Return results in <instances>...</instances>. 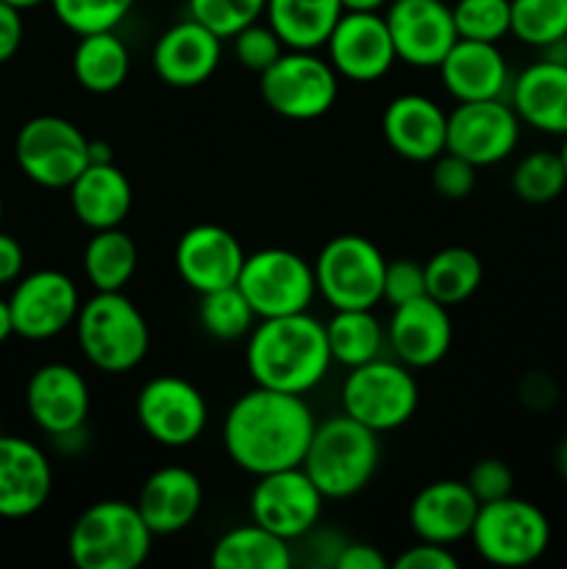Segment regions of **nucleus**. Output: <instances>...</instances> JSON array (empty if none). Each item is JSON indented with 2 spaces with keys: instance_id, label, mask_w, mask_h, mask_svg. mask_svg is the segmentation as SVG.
I'll list each match as a JSON object with an SVG mask.
<instances>
[{
  "instance_id": "obj_1",
  "label": "nucleus",
  "mask_w": 567,
  "mask_h": 569,
  "mask_svg": "<svg viewBox=\"0 0 567 569\" xmlns=\"http://www.w3.org/2000/svg\"><path fill=\"white\" fill-rule=\"evenodd\" d=\"M317 420L304 395L253 387L239 395L222 420V448L248 476L304 465Z\"/></svg>"
},
{
  "instance_id": "obj_2",
  "label": "nucleus",
  "mask_w": 567,
  "mask_h": 569,
  "mask_svg": "<svg viewBox=\"0 0 567 569\" xmlns=\"http://www.w3.org/2000/svg\"><path fill=\"white\" fill-rule=\"evenodd\" d=\"M331 365L326 322L309 311L259 320L248 333L245 367L256 387L306 398L320 387Z\"/></svg>"
},
{
  "instance_id": "obj_3",
  "label": "nucleus",
  "mask_w": 567,
  "mask_h": 569,
  "mask_svg": "<svg viewBox=\"0 0 567 569\" xmlns=\"http://www.w3.org/2000/svg\"><path fill=\"white\" fill-rule=\"evenodd\" d=\"M378 461H381L378 433L356 422L354 417L337 415L326 422H317L300 467L309 472L326 500H348L372 481Z\"/></svg>"
},
{
  "instance_id": "obj_4",
  "label": "nucleus",
  "mask_w": 567,
  "mask_h": 569,
  "mask_svg": "<svg viewBox=\"0 0 567 569\" xmlns=\"http://www.w3.org/2000/svg\"><path fill=\"white\" fill-rule=\"evenodd\" d=\"M83 359L100 372L122 376L137 370L150 350V328L126 292H94L76 317Z\"/></svg>"
},
{
  "instance_id": "obj_5",
  "label": "nucleus",
  "mask_w": 567,
  "mask_h": 569,
  "mask_svg": "<svg viewBox=\"0 0 567 569\" xmlns=\"http://www.w3.org/2000/svg\"><path fill=\"white\" fill-rule=\"evenodd\" d=\"M153 531L137 506L98 500L78 515L67 537V553L78 569H137L148 561Z\"/></svg>"
},
{
  "instance_id": "obj_6",
  "label": "nucleus",
  "mask_w": 567,
  "mask_h": 569,
  "mask_svg": "<svg viewBox=\"0 0 567 569\" xmlns=\"http://www.w3.org/2000/svg\"><path fill=\"white\" fill-rule=\"evenodd\" d=\"M342 415L354 417L361 426L376 433L395 431L415 417L420 403L415 370L400 365L398 359H372L367 365L348 370L339 392Z\"/></svg>"
},
{
  "instance_id": "obj_7",
  "label": "nucleus",
  "mask_w": 567,
  "mask_h": 569,
  "mask_svg": "<svg viewBox=\"0 0 567 569\" xmlns=\"http://www.w3.org/2000/svg\"><path fill=\"white\" fill-rule=\"evenodd\" d=\"M487 565L528 567L543 559L550 545V522L539 506L528 500L500 498L478 506L476 522L467 537Z\"/></svg>"
},
{
  "instance_id": "obj_8",
  "label": "nucleus",
  "mask_w": 567,
  "mask_h": 569,
  "mask_svg": "<svg viewBox=\"0 0 567 569\" xmlns=\"http://www.w3.org/2000/svg\"><path fill=\"white\" fill-rule=\"evenodd\" d=\"M317 295L331 309H376L381 303L387 259L361 233L328 239L315 259Z\"/></svg>"
},
{
  "instance_id": "obj_9",
  "label": "nucleus",
  "mask_w": 567,
  "mask_h": 569,
  "mask_svg": "<svg viewBox=\"0 0 567 569\" xmlns=\"http://www.w3.org/2000/svg\"><path fill=\"white\" fill-rule=\"evenodd\" d=\"M89 142L92 139L67 117L39 114L17 131L14 159L22 176L37 187L67 189L92 161Z\"/></svg>"
},
{
  "instance_id": "obj_10",
  "label": "nucleus",
  "mask_w": 567,
  "mask_h": 569,
  "mask_svg": "<svg viewBox=\"0 0 567 569\" xmlns=\"http://www.w3.org/2000/svg\"><path fill=\"white\" fill-rule=\"evenodd\" d=\"M237 287L259 320L309 311L317 298L315 267L287 248H265L245 256Z\"/></svg>"
},
{
  "instance_id": "obj_11",
  "label": "nucleus",
  "mask_w": 567,
  "mask_h": 569,
  "mask_svg": "<svg viewBox=\"0 0 567 569\" xmlns=\"http://www.w3.org/2000/svg\"><path fill=\"white\" fill-rule=\"evenodd\" d=\"M261 100L287 120H317L337 103L339 76L317 50H284L281 59L261 72Z\"/></svg>"
},
{
  "instance_id": "obj_12",
  "label": "nucleus",
  "mask_w": 567,
  "mask_h": 569,
  "mask_svg": "<svg viewBox=\"0 0 567 569\" xmlns=\"http://www.w3.org/2000/svg\"><path fill=\"white\" fill-rule=\"evenodd\" d=\"M139 428L165 448H189L209 426V406L192 381L156 376L137 395Z\"/></svg>"
},
{
  "instance_id": "obj_13",
  "label": "nucleus",
  "mask_w": 567,
  "mask_h": 569,
  "mask_svg": "<svg viewBox=\"0 0 567 569\" xmlns=\"http://www.w3.org/2000/svg\"><path fill=\"white\" fill-rule=\"evenodd\" d=\"M322 506L326 495L317 489L309 472L304 467H289L256 478L250 492V520L276 537L295 542L315 531L322 517Z\"/></svg>"
},
{
  "instance_id": "obj_14",
  "label": "nucleus",
  "mask_w": 567,
  "mask_h": 569,
  "mask_svg": "<svg viewBox=\"0 0 567 569\" xmlns=\"http://www.w3.org/2000/svg\"><path fill=\"white\" fill-rule=\"evenodd\" d=\"M523 120L506 98L459 103L448 114V153L481 167L500 164L520 142Z\"/></svg>"
},
{
  "instance_id": "obj_15",
  "label": "nucleus",
  "mask_w": 567,
  "mask_h": 569,
  "mask_svg": "<svg viewBox=\"0 0 567 569\" xmlns=\"http://www.w3.org/2000/svg\"><path fill=\"white\" fill-rule=\"evenodd\" d=\"M14 333L31 342L53 339L76 326L81 292L61 270H37L20 276L9 298Z\"/></svg>"
},
{
  "instance_id": "obj_16",
  "label": "nucleus",
  "mask_w": 567,
  "mask_h": 569,
  "mask_svg": "<svg viewBox=\"0 0 567 569\" xmlns=\"http://www.w3.org/2000/svg\"><path fill=\"white\" fill-rule=\"evenodd\" d=\"M384 20L398 61L417 70H437L459 39L454 9L445 0H389Z\"/></svg>"
},
{
  "instance_id": "obj_17",
  "label": "nucleus",
  "mask_w": 567,
  "mask_h": 569,
  "mask_svg": "<svg viewBox=\"0 0 567 569\" xmlns=\"http://www.w3.org/2000/svg\"><path fill=\"white\" fill-rule=\"evenodd\" d=\"M326 50L337 76L354 83L381 81L398 61L381 11H342Z\"/></svg>"
},
{
  "instance_id": "obj_18",
  "label": "nucleus",
  "mask_w": 567,
  "mask_h": 569,
  "mask_svg": "<svg viewBox=\"0 0 567 569\" xmlns=\"http://www.w3.org/2000/svg\"><path fill=\"white\" fill-rule=\"evenodd\" d=\"M26 406L33 426L53 439L81 433L87 426L89 406V383L81 370L61 361L42 365L26 387Z\"/></svg>"
},
{
  "instance_id": "obj_19",
  "label": "nucleus",
  "mask_w": 567,
  "mask_h": 569,
  "mask_svg": "<svg viewBox=\"0 0 567 569\" xmlns=\"http://www.w3.org/2000/svg\"><path fill=\"white\" fill-rule=\"evenodd\" d=\"M245 248L239 237L215 222H200L187 228L176 244L178 278L192 292H215L233 287L245 264Z\"/></svg>"
},
{
  "instance_id": "obj_20",
  "label": "nucleus",
  "mask_w": 567,
  "mask_h": 569,
  "mask_svg": "<svg viewBox=\"0 0 567 569\" xmlns=\"http://www.w3.org/2000/svg\"><path fill=\"white\" fill-rule=\"evenodd\" d=\"M387 345L392 348L395 359L411 370H428L439 365L454 345L448 306L437 303L428 295L395 306L387 322Z\"/></svg>"
},
{
  "instance_id": "obj_21",
  "label": "nucleus",
  "mask_w": 567,
  "mask_h": 569,
  "mask_svg": "<svg viewBox=\"0 0 567 569\" xmlns=\"http://www.w3.org/2000/svg\"><path fill=\"white\" fill-rule=\"evenodd\" d=\"M53 492V467L31 439L0 433V517L26 520L44 509Z\"/></svg>"
},
{
  "instance_id": "obj_22",
  "label": "nucleus",
  "mask_w": 567,
  "mask_h": 569,
  "mask_svg": "<svg viewBox=\"0 0 567 569\" xmlns=\"http://www.w3.org/2000/svg\"><path fill=\"white\" fill-rule=\"evenodd\" d=\"M381 131L400 159L431 164L439 153H445L448 111L428 94H398L384 109Z\"/></svg>"
},
{
  "instance_id": "obj_23",
  "label": "nucleus",
  "mask_w": 567,
  "mask_h": 569,
  "mask_svg": "<svg viewBox=\"0 0 567 569\" xmlns=\"http://www.w3.org/2000/svg\"><path fill=\"white\" fill-rule=\"evenodd\" d=\"M220 61L222 39L192 17L167 28L153 44V70L167 87H200L215 76Z\"/></svg>"
},
{
  "instance_id": "obj_24",
  "label": "nucleus",
  "mask_w": 567,
  "mask_h": 569,
  "mask_svg": "<svg viewBox=\"0 0 567 569\" xmlns=\"http://www.w3.org/2000/svg\"><path fill=\"white\" fill-rule=\"evenodd\" d=\"M133 506L153 537H172L198 520L203 509V483L189 467H159L145 478Z\"/></svg>"
},
{
  "instance_id": "obj_25",
  "label": "nucleus",
  "mask_w": 567,
  "mask_h": 569,
  "mask_svg": "<svg viewBox=\"0 0 567 569\" xmlns=\"http://www.w3.org/2000/svg\"><path fill=\"white\" fill-rule=\"evenodd\" d=\"M442 87L456 103L506 98L511 87V72L504 53L495 42L456 39L454 48L437 67Z\"/></svg>"
},
{
  "instance_id": "obj_26",
  "label": "nucleus",
  "mask_w": 567,
  "mask_h": 569,
  "mask_svg": "<svg viewBox=\"0 0 567 569\" xmlns=\"http://www.w3.org/2000/svg\"><path fill=\"white\" fill-rule=\"evenodd\" d=\"M478 500L465 481L442 478L415 495L409 506V526L417 539L434 545H456L470 537L478 515Z\"/></svg>"
},
{
  "instance_id": "obj_27",
  "label": "nucleus",
  "mask_w": 567,
  "mask_h": 569,
  "mask_svg": "<svg viewBox=\"0 0 567 569\" xmlns=\"http://www.w3.org/2000/svg\"><path fill=\"white\" fill-rule=\"evenodd\" d=\"M509 103L534 131L567 133V61L539 59L511 78Z\"/></svg>"
},
{
  "instance_id": "obj_28",
  "label": "nucleus",
  "mask_w": 567,
  "mask_h": 569,
  "mask_svg": "<svg viewBox=\"0 0 567 569\" xmlns=\"http://www.w3.org/2000/svg\"><path fill=\"white\" fill-rule=\"evenodd\" d=\"M70 209L89 231L120 228L131 214L133 187L115 161H89L87 170L67 187Z\"/></svg>"
},
{
  "instance_id": "obj_29",
  "label": "nucleus",
  "mask_w": 567,
  "mask_h": 569,
  "mask_svg": "<svg viewBox=\"0 0 567 569\" xmlns=\"http://www.w3.org/2000/svg\"><path fill=\"white\" fill-rule=\"evenodd\" d=\"M342 0H267L265 17L289 50L326 48L342 17Z\"/></svg>"
},
{
  "instance_id": "obj_30",
  "label": "nucleus",
  "mask_w": 567,
  "mask_h": 569,
  "mask_svg": "<svg viewBox=\"0 0 567 569\" xmlns=\"http://www.w3.org/2000/svg\"><path fill=\"white\" fill-rule=\"evenodd\" d=\"M131 50L115 31L87 33L72 50V76L92 94H111L128 81Z\"/></svg>"
},
{
  "instance_id": "obj_31",
  "label": "nucleus",
  "mask_w": 567,
  "mask_h": 569,
  "mask_svg": "<svg viewBox=\"0 0 567 569\" xmlns=\"http://www.w3.org/2000/svg\"><path fill=\"white\" fill-rule=\"evenodd\" d=\"M209 561L220 569H289L295 556L287 539L250 522L222 533L211 548Z\"/></svg>"
},
{
  "instance_id": "obj_32",
  "label": "nucleus",
  "mask_w": 567,
  "mask_h": 569,
  "mask_svg": "<svg viewBox=\"0 0 567 569\" xmlns=\"http://www.w3.org/2000/svg\"><path fill=\"white\" fill-rule=\"evenodd\" d=\"M139 264L137 242L120 228L92 231L83 248V276L94 292H122Z\"/></svg>"
},
{
  "instance_id": "obj_33",
  "label": "nucleus",
  "mask_w": 567,
  "mask_h": 569,
  "mask_svg": "<svg viewBox=\"0 0 567 569\" xmlns=\"http://www.w3.org/2000/svg\"><path fill=\"white\" fill-rule=\"evenodd\" d=\"M326 337L334 365L354 370L384 353L387 326H381L372 309H334L326 322Z\"/></svg>"
},
{
  "instance_id": "obj_34",
  "label": "nucleus",
  "mask_w": 567,
  "mask_h": 569,
  "mask_svg": "<svg viewBox=\"0 0 567 569\" xmlns=\"http://www.w3.org/2000/svg\"><path fill=\"white\" fill-rule=\"evenodd\" d=\"M426 292L442 306H461L478 292L484 281V264L470 248H442L422 264Z\"/></svg>"
},
{
  "instance_id": "obj_35",
  "label": "nucleus",
  "mask_w": 567,
  "mask_h": 569,
  "mask_svg": "<svg viewBox=\"0 0 567 569\" xmlns=\"http://www.w3.org/2000/svg\"><path fill=\"white\" fill-rule=\"evenodd\" d=\"M198 320L200 328L209 333L211 339L220 342H237V339L248 337L256 326V311L250 309L248 298L239 292V287H222L215 292L200 295L198 303Z\"/></svg>"
},
{
  "instance_id": "obj_36",
  "label": "nucleus",
  "mask_w": 567,
  "mask_h": 569,
  "mask_svg": "<svg viewBox=\"0 0 567 569\" xmlns=\"http://www.w3.org/2000/svg\"><path fill=\"white\" fill-rule=\"evenodd\" d=\"M509 37L537 50L567 39V0H511Z\"/></svg>"
},
{
  "instance_id": "obj_37",
  "label": "nucleus",
  "mask_w": 567,
  "mask_h": 569,
  "mask_svg": "<svg viewBox=\"0 0 567 569\" xmlns=\"http://www.w3.org/2000/svg\"><path fill=\"white\" fill-rule=\"evenodd\" d=\"M567 189V170L561 164V156L554 150H534L523 156L511 170V192L523 203L543 206L559 198Z\"/></svg>"
},
{
  "instance_id": "obj_38",
  "label": "nucleus",
  "mask_w": 567,
  "mask_h": 569,
  "mask_svg": "<svg viewBox=\"0 0 567 569\" xmlns=\"http://www.w3.org/2000/svg\"><path fill=\"white\" fill-rule=\"evenodd\" d=\"M48 3L67 31L87 37V33L117 31L137 0H48Z\"/></svg>"
},
{
  "instance_id": "obj_39",
  "label": "nucleus",
  "mask_w": 567,
  "mask_h": 569,
  "mask_svg": "<svg viewBox=\"0 0 567 569\" xmlns=\"http://www.w3.org/2000/svg\"><path fill=\"white\" fill-rule=\"evenodd\" d=\"M450 9L459 39L498 44L511 33V0H456Z\"/></svg>"
},
{
  "instance_id": "obj_40",
  "label": "nucleus",
  "mask_w": 567,
  "mask_h": 569,
  "mask_svg": "<svg viewBox=\"0 0 567 569\" xmlns=\"http://www.w3.org/2000/svg\"><path fill=\"white\" fill-rule=\"evenodd\" d=\"M189 17L226 42L250 22L261 20L267 0H187Z\"/></svg>"
},
{
  "instance_id": "obj_41",
  "label": "nucleus",
  "mask_w": 567,
  "mask_h": 569,
  "mask_svg": "<svg viewBox=\"0 0 567 569\" xmlns=\"http://www.w3.org/2000/svg\"><path fill=\"white\" fill-rule=\"evenodd\" d=\"M231 42H233V56L239 59V64L259 72V76L267 70V67L276 64V61L281 59L284 50H287V44H284L281 37L272 31L270 22H261V20L250 22V26H245L242 31L233 33Z\"/></svg>"
},
{
  "instance_id": "obj_42",
  "label": "nucleus",
  "mask_w": 567,
  "mask_h": 569,
  "mask_svg": "<svg viewBox=\"0 0 567 569\" xmlns=\"http://www.w3.org/2000/svg\"><path fill=\"white\" fill-rule=\"evenodd\" d=\"M478 167L456 153H439L431 161V187L445 200H465L476 189Z\"/></svg>"
},
{
  "instance_id": "obj_43",
  "label": "nucleus",
  "mask_w": 567,
  "mask_h": 569,
  "mask_svg": "<svg viewBox=\"0 0 567 569\" xmlns=\"http://www.w3.org/2000/svg\"><path fill=\"white\" fill-rule=\"evenodd\" d=\"M465 483L478 503H493L515 492V472L504 459H478L467 472Z\"/></svg>"
},
{
  "instance_id": "obj_44",
  "label": "nucleus",
  "mask_w": 567,
  "mask_h": 569,
  "mask_svg": "<svg viewBox=\"0 0 567 569\" xmlns=\"http://www.w3.org/2000/svg\"><path fill=\"white\" fill-rule=\"evenodd\" d=\"M426 292V270L417 264L415 259H395L387 261V272H384V292L381 300L389 306H404L409 300L422 298Z\"/></svg>"
},
{
  "instance_id": "obj_45",
  "label": "nucleus",
  "mask_w": 567,
  "mask_h": 569,
  "mask_svg": "<svg viewBox=\"0 0 567 569\" xmlns=\"http://www.w3.org/2000/svg\"><path fill=\"white\" fill-rule=\"evenodd\" d=\"M398 569H456L459 559L450 553L448 545H434V542H417L406 548L404 553L395 559Z\"/></svg>"
},
{
  "instance_id": "obj_46",
  "label": "nucleus",
  "mask_w": 567,
  "mask_h": 569,
  "mask_svg": "<svg viewBox=\"0 0 567 569\" xmlns=\"http://www.w3.org/2000/svg\"><path fill=\"white\" fill-rule=\"evenodd\" d=\"M22 33H26L22 11L17 6L0 0V64L14 59L22 44Z\"/></svg>"
},
{
  "instance_id": "obj_47",
  "label": "nucleus",
  "mask_w": 567,
  "mask_h": 569,
  "mask_svg": "<svg viewBox=\"0 0 567 569\" xmlns=\"http://www.w3.org/2000/svg\"><path fill=\"white\" fill-rule=\"evenodd\" d=\"M337 569H387L389 561L376 545L367 542H345L342 550H339L337 561H334Z\"/></svg>"
},
{
  "instance_id": "obj_48",
  "label": "nucleus",
  "mask_w": 567,
  "mask_h": 569,
  "mask_svg": "<svg viewBox=\"0 0 567 569\" xmlns=\"http://www.w3.org/2000/svg\"><path fill=\"white\" fill-rule=\"evenodd\" d=\"M26 270V250L11 233L0 231V287L14 283Z\"/></svg>"
},
{
  "instance_id": "obj_49",
  "label": "nucleus",
  "mask_w": 567,
  "mask_h": 569,
  "mask_svg": "<svg viewBox=\"0 0 567 569\" xmlns=\"http://www.w3.org/2000/svg\"><path fill=\"white\" fill-rule=\"evenodd\" d=\"M520 398L528 409H548L556 403V383L543 372H531V376L523 378Z\"/></svg>"
},
{
  "instance_id": "obj_50",
  "label": "nucleus",
  "mask_w": 567,
  "mask_h": 569,
  "mask_svg": "<svg viewBox=\"0 0 567 569\" xmlns=\"http://www.w3.org/2000/svg\"><path fill=\"white\" fill-rule=\"evenodd\" d=\"M389 0H342L345 11H384Z\"/></svg>"
},
{
  "instance_id": "obj_51",
  "label": "nucleus",
  "mask_w": 567,
  "mask_h": 569,
  "mask_svg": "<svg viewBox=\"0 0 567 569\" xmlns=\"http://www.w3.org/2000/svg\"><path fill=\"white\" fill-rule=\"evenodd\" d=\"M9 337H14V322H11L9 300L0 298V345H3Z\"/></svg>"
},
{
  "instance_id": "obj_52",
  "label": "nucleus",
  "mask_w": 567,
  "mask_h": 569,
  "mask_svg": "<svg viewBox=\"0 0 567 569\" xmlns=\"http://www.w3.org/2000/svg\"><path fill=\"white\" fill-rule=\"evenodd\" d=\"M556 467H559L561 478L567 481V437H565V442L559 445V453H556Z\"/></svg>"
},
{
  "instance_id": "obj_53",
  "label": "nucleus",
  "mask_w": 567,
  "mask_h": 569,
  "mask_svg": "<svg viewBox=\"0 0 567 569\" xmlns=\"http://www.w3.org/2000/svg\"><path fill=\"white\" fill-rule=\"evenodd\" d=\"M6 3L17 6V9H20V11H26V9H37V6L48 3V0H6Z\"/></svg>"
},
{
  "instance_id": "obj_54",
  "label": "nucleus",
  "mask_w": 567,
  "mask_h": 569,
  "mask_svg": "<svg viewBox=\"0 0 567 569\" xmlns=\"http://www.w3.org/2000/svg\"><path fill=\"white\" fill-rule=\"evenodd\" d=\"M559 156H561V164H565V170H567V133H565V137H561V148H559Z\"/></svg>"
},
{
  "instance_id": "obj_55",
  "label": "nucleus",
  "mask_w": 567,
  "mask_h": 569,
  "mask_svg": "<svg viewBox=\"0 0 567 569\" xmlns=\"http://www.w3.org/2000/svg\"><path fill=\"white\" fill-rule=\"evenodd\" d=\"M0 222H3V198H0Z\"/></svg>"
}]
</instances>
